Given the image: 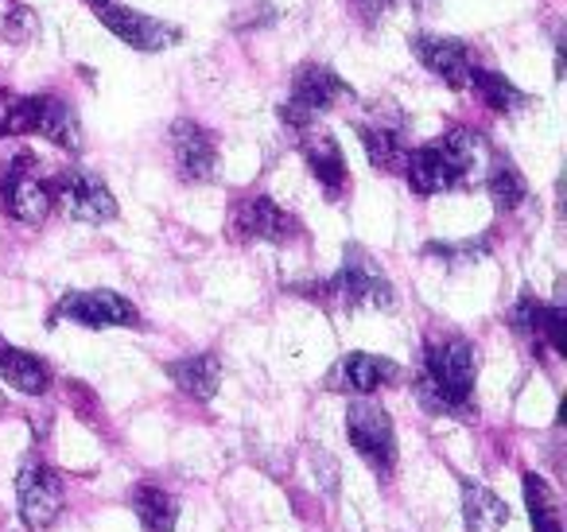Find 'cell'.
Returning <instances> with one entry per match:
<instances>
[{
    "label": "cell",
    "instance_id": "obj_23",
    "mask_svg": "<svg viewBox=\"0 0 567 532\" xmlns=\"http://www.w3.org/2000/svg\"><path fill=\"white\" fill-rule=\"evenodd\" d=\"M133 509L148 532H172L175 521H179V509H175L172 493H164L159 485H136Z\"/></svg>",
    "mask_w": 567,
    "mask_h": 532
},
{
    "label": "cell",
    "instance_id": "obj_30",
    "mask_svg": "<svg viewBox=\"0 0 567 532\" xmlns=\"http://www.w3.org/2000/svg\"><path fill=\"white\" fill-rule=\"evenodd\" d=\"M90 4H94V9H102V4H110V0H90Z\"/></svg>",
    "mask_w": 567,
    "mask_h": 532
},
{
    "label": "cell",
    "instance_id": "obj_29",
    "mask_svg": "<svg viewBox=\"0 0 567 532\" xmlns=\"http://www.w3.org/2000/svg\"><path fill=\"white\" fill-rule=\"evenodd\" d=\"M347 4L365 28H373V24H381V17H389V9H393L396 0H347Z\"/></svg>",
    "mask_w": 567,
    "mask_h": 532
},
{
    "label": "cell",
    "instance_id": "obj_13",
    "mask_svg": "<svg viewBox=\"0 0 567 532\" xmlns=\"http://www.w3.org/2000/svg\"><path fill=\"white\" fill-rule=\"evenodd\" d=\"M172 141V156H175V167L187 183H206L218 167V144L214 136L198 125L195 117H179L167 133Z\"/></svg>",
    "mask_w": 567,
    "mask_h": 532
},
{
    "label": "cell",
    "instance_id": "obj_4",
    "mask_svg": "<svg viewBox=\"0 0 567 532\" xmlns=\"http://www.w3.org/2000/svg\"><path fill=\"white\" fill-rule=\"evenodd\" d=\"M350 98V86L323 63H303L292 74V94L280 105V121L296 133H303L308 125H316L319 113L334 110Z\"/></svg>",
    "mask_w": 567,
    "mask_h": 532
},
{
    "label": "cell",
    "instance_id": "obj_21",
    "mask_svg": "<svg viewBox=\"0 0 567 532\" xmlns=\"http://www.w3.org/2000/svg\"><path fill=\"white\" fill-rule=\"evenodd\" d=\"M471 90L482 98V102L489 105L494 113H517V110H525L528 105V94L517 86L513 79H505L502 71H486V66H474V74H471Z\"/></svg>",
    "mask_w": 567,
    "mask_h": 532
},
{
    "label": "cell",
    "instance_id": "obj_14",
    "mask_svg": "<svg viewBox=\"0 0 567 532\" xmlns=\"http://www.w3.org/2000/svg\"><path fill=\"white\" fill-rule=\"evenodd\" d=\"M358 141H362L365 156L378 172H404V160H409V133H404L401 113L396 117H373L358 121Z\"/></svg>",
    "mask_w": 567,
    "mask_h": 532
},
{
    "label": "cell",
    "instance_id": "obj_16",
    "mask_svg": "<svg viewBox=\"0 0 567 532\" xmlns=\"http://www.w3.org/2000/svg\"><path fill=\"white\" fill-rule=\"evenodd\" d=\"M396 374H401L396 361L378 358V354H365V350H354L331 369L327 385L339 389V392H358V397H365V392H378L381 385L396 381Z\"/></svg>",
    "mask_w": 567,
    "mask_h": 532
},
{
    "label": "cell",
    "instance_id": "obj_28",
    "mask_svg": "<svg viewBox=\"0 0 567 532\" xmlns=\"http://www.w3.org/2000/svg\"><path fill=\"white\" fill-rule=\"evenodd\" d=\"M540 335L551 342L556 354H567V311L564 304H551L544 307V319H540Z\"/></svg>",
    "mask_w": 567,
    "mask_h": 532
},
{
    "label": "cell",
    "instance_id": "obj_12",
    "mask_svg": "<svg viewBox=\"0 0 567 532\" xmlns=\"http://www.w3.org/2000/svg\"><path fill=\"white\" fill-rule=\"evenodd\" d=\"M59 319H71L79 327H90V330H102V327H136L141 315L136 307L128 304L125 296L110 288H97V291H66L55 307Z\"/></svg>",
    "mask_w": 567,
    "mask_h": 532
},
{
    "label": "cell",
    "instance_id": "obj_1",
    "mask_svg": "<svg viewBox=\"0 0 567 532\" xmlns=\"http://www.w3.org/2000/svg\"><path fill=\"white\" fill-rule=\"evenodd\" d=\"M474 381H478V354L466 338L443 335L432 338L424 350V374L416 381L420 405L427 412L471 416Z\"/></svg>",
    "mask_w": 567,
    "mask_h": 532
},
{
    "label": "cell",
    "instance_id": "obj_7",
    "mask_svg": "<svg viewBox=\"0 0 567 532\" xmlns=\"http://www.w3.org/2000/svg\"><path fill=\"white\" fill-rule=\"evenodd\" d=\"M51 195H55L59 211L71 214L74 222L105 226V222L117 218V198H113V191L105 187V183L97 180V175L79 172V167H71V172L55 175V180H51Z\"/></svg>",
    "mask_w": 567,
    "mask_h": 532
},
{
    "label": "cell",
    "instance_id": "obj_10",
    "mask_svg": "<svg viewBox=\"0 0 567 532\" xmlns=\"http://www.w3.org/2000/svg\"><path fill=\"white\" fill-rule=\"evenodd\" d=\"M416 63L424 66L432 79H440L447 90H471V74H474V59L466 51L463 40H451V35H432V32H416L409 40Z\"/></svg>",
    "mask_w": 567,
    "mask_h": 532
},
{
    "label": "cell",
    "instance_id": "obj_8",
    "mask_svg": "<svg viewBox=\"0 0 567 532\" xmlns=\"http://www.w3.org/2000/svg\"><path fill=\"white\" fill-rule=\"evenodd\" d=\"M0 198H4V211L17 222H24V226H40L55 211L51 183L35 175L32 156H17L4 167V175H0Z\"/></svg>",
    "mask_w": 567,
    "mask_h": 532
},
{
    "label": "cell",
    "instance_id": "obj_6",
    "mask_svg": "<svg viewBox=\"0 0 567 532\" xmlns=\"http://www.w3.org/2000/svg\"><path fill=\"white\" fill-rule=\"evenodd\" d=\"M17 501H20V521L28 524V532H48L59 521L66 501V485L43 462H24L17 474Z\"/></svg>",
    "mask_w": 567,
    "mask_h": 532
},
{
    "label": "cell",
    "instance_id": "obj_3",
    "mask_svg": "<svg viewBox=\"0 0 567 532\" xmlns=\"http://www.w3.org/2000/svg\"><path fill=\"white\" fill-rule=\"evenodd\" d=\"M316 296L334 299L347 311H358V307H381V311H393L396 307V291L389 284V276L373 265V257L358 245L347 249V265L331 276L327 284H319Z\"/></svg>",
    "mask_w": 567,
    "mask_h": 532
},
{
    "label": "cell",
    "instance_id": "obj_5",
    "mask_svg": "<svg viewBox=\"0 0 567 532\" xmlns=\"http://www.w3.org/2000/svg\"><path fill=\"white\" fill-rule=\"evenodd\" d=\"M347 439L378 474H389L396 462V431L393 416L373 400H354L347 408Z\"/></svg>",
    "mask_w": 567,
    "mask_h": 532
},
{
    "label": "cell",
    "instance_id": "obj_17",
    "mask_svg": "<svg viewBox=\"0 0 567 532\" xmlns=\"http://www.w3.org/2000/svg\"><path fill=\"white\" fill-rule=\"evenodd\" d=\"M28 105H32V133H40L43 141H51L63 152L82 149V125H79V113H74L71 102L40 94V98H28Z\"/></svg>",
    "mask_w": 567,
    "mask_h": 532
},
{
    "label": "cell",
    "instance_id": "obj_9",
    "mask_svg": "<svg viewBox=\"0 0 567 532\" xmlns=\"http://www.w3.org/2000/svg\"><path fill=\"white\" fill-rule=\"evenodd\" d=\"M97 20H102L105 32L117 35L125 48L144 51V55H159V51L175 48V43L183 40V32L175 24H167V20H159V17H148V12H141V9L113 4V0L97 9Z\"/></svg>",
    "mask_w": 567,
    "mask_h": 532
},
{
    "label": "cell",
    "instance_id": "obj_15",
    "mask_svg": "<svg viewBox=\"0 0 567 532\" xmlns=\"http://www.w3.org/2000/svg\"><path fill=\"white\" fill-rule=\"evenodd\" d=\"M303 160H308L311 175H316V183L327 191L331 198H339L342 191H347L350 183V172H347V156H342L339 141H334L331 133H323V129L308 125L303 129Z\"/></svg>",
    "mask_w": 567,
    "mask_h": 532
},
{
    "label": "cell",
    "instance_id": "obj_24",
    "mask_svg": "<svg viewBox=\"0 0 567 532\" xmlns=\"http://www.w3.org/2000/svg\"><path fill=\"white\" fill-rule=\"evenodd\" d=\"M525 505H528V516H533V532H564L556 516V498H551L544 478L525 474Z\"/></svg>",
    "mask_w": 567,
    "mask_h": 532
},
{
    "label": "cell",
    "instance_id": "obj_25",
    "mask_svg": "<svg viewBox=\"0 0 567 532\" xmlns=\"http://www.w3.org/2000/svg\"><path fill=\"white\" fill-rule=\"evenodd\" d=\"M24 133H32V105H28V98L0 90V136H24Z\"/></svg>",
    "mask_w": 567,
    "mask_h": 532
},
{
    "label": "cell",
    "instance_id": "obj_19",
    "mask_svg": "<svg viewBox=\"0 0 567 532\" xmlns=\"http://www.w3.org/2000/svg\"><path fill=\"white\" fill-rule=\"evenodd\" d=\"M172 381L187 392L190 400H214L221 385V361L218 354H190V358H179L167 366Z\"/></svg>",
    "mask_w": 567,
    "mask_h": 532
},
{
    "label": "cell",
    "instance_id": "obj_27",
    "mask_svg": "<svg viewBox=\"0 0 567 532\" xmlns=\"http://www.w3.org/2000/svg\"><path fill=\"white\" fill-rule=\"evenodd\" d=\"M35 32H40V17H35L32 9H24V4L9 9V17H4V40L9 43H32Z\"/></svg>",
    "mask_w": 567,
    "mask_h": 532
},
{
    "label": "cell",
    "instance_id": "obj_20",
    "mask_svg": "<svg viewBox=\"0 0 567 532\" xmlns=\"http://www.w3.org/2000/svg\"><path fill=\"white\" fill-rule=\"evenodd\" d=\"M509 521V509L489 485L463 482V524L466 532H497Z\"/></svg>",
    "mask_w": 567,
    "mask_h": 532
},
{
    "label": "cell",
    "instance_id": "obj_22",
    "mask_svg": "<svg viewBox=\"0 0 567 532\" xmlns=\"http://www.w3.org/2000/svg\"><path fill=\"white\" fill-rule=\"evenodd\" d=\"M486 191H489V198H494L497 211H517V206L525 203V195H528V183H525L520 167L513 164L509 156H494L489 175H486Z\"/></svg>",
    "mask_w": 567,
    "mask_h": 532
},
{
    "label": "cell",
    "instance_id": "obj_26",
    "mask_svg": "<svg viewBox=\"0 0 567 532\" xmlns=\"http://www.w3.org/2000/svg\"><path fill=\"white\" fill-rule=\"evenodd\" d=\"M513 319V330H517L520 338H540V319H544V304L533 296V291H520L517 307L509 311Z\"/></svg>",
    "mask_w": 567,
    "mask_h": 532
},
{
    "label": "cell",
    "instance_id": "obj_18",
    "mask_svg": "<svg viewBox=\"0 0 567 532\" xmlns=\"http://www.w3.org/2000/svg\"><path fill=\"white\" fill-rule=\"evenodd\" d=\"M0 377H4L17 392H24V397H43V392L51 389L48 361L20 350V346H9V342L0 346Z\"/></svg>",
    "mask_w": 567,
    "mask_h": 532
},
{
    "label": "cell",
    "instance_id": "obj_11",
    "mask_svg": "<svg viewBox=\"0 0 567 532\" xmlns=\"http://www.w3.org/2000/svg\"><path fill=\"white\" fill-rule=\"evenodd\" d=\"M229 234L237 242H272V245H288L296 234H300V222L288 211L272 203L265 195L241 198L229 214Z\"/></svg>",
    "mask_w": 567,
    "mask_h": 532
},
{
    "label": "cell",
    "instance_id": "obj_2",
    "mask_svg": "<svg viewBox=\"0 0 567 532\" xmlns=\"http://www.w3.org/2000/svg\"><path fill=\"white\" fill-rule=\"evenodd\" d=\"M474 167V136L466 129H451V133L427 141L424 149H412L404 160V180L416 195H443L466 183Z\"/></svg>",
    "mask_w": 567,
    "mask_h": 532
},
{
    "label": "cell",
    "instance_id": "obj_31",
    "mask_svg": "<svg viewBox=\"0 0 567 532\" xmlns=\"http://www.w3.org/2000/svg\"><path fill=\"white\" fill-rule=\"evenodd\" d=\"M0 346H4V338H0Z\"/></svg>",
    "mask_w": 567,
    "mask_h": 532
}]
</instances>
